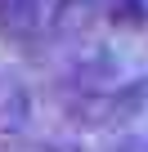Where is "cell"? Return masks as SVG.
I'll return each mask as SVG.
<instances>
[{
	"instance_id": "obj_1",
	"label": "cell",
	"mask_w": 148,
	"mask_h": 152,
	"mask_svg": "<svg viewBox=\"0 0 148 152\" xmlns=\"http://www.w3.org/2000/svg\"><path fill=\"white\" fill-rule=\"evenodd\" d=\"M32 125V90L18 72H0V143L23 139Z\"/></svg>"
},
{
	"instance_id": "obj_2",
	"label": "cell",
	"mask_w": 148,
	"mask_h": 152,
	"mask_svg": "<svg viewBox=\"0 0 148 152\" xmlns=\"http://www.w3.org/2000/svg\"><path fill=\"white\" fill-rule=\"evenodd\" d=\"M45 27V0H0V31L9 40H32Z\"/></svg>"
},
{
	"instance_id": "obj_3",
	"label": "cell",
	"mask_w": 148,
	"mask_h": 152,
	"mask_svg": "<svg viewBox=\"0 0 148 152\" xmlns=\"http://www.w3.org/2000/svg\"><path fill=\"white\" fill-rule=\"evenodd\" d=\"M32 152H85L81 143H36Z\"/></svg>"
}]
</instances>
